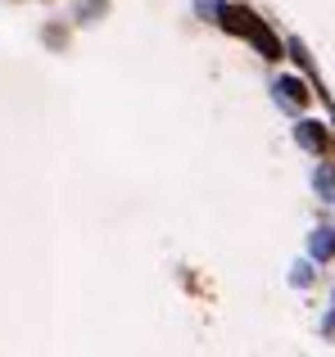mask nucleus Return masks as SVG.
<instances>
[{
	"instance_id": "1",
	"label": "nucleus",
	"mask_w": 335,
	"mask_h": 357,
	"mask_svg": "<svg viewBox=\"0 0 335 357\" xmlns=\"http://www.w3.org/2000/svg\"><path fill=\"white\" fill-rule=\"evenodd\" d=\"M218 23L227 27V32H236V36H245V41H254L263 59H281V41H276V36L263 27V18H258L254 9H245V5H222Z\"/></svg>"
},
{
	"instance_id": "2",
	"label": "nucleus",
	"mask_w": 335,
	"mask_h": 357,
	"mask_svg": "<svg viewBox=\"0 0 335 357\" xmlns=\"http://www.w3.org/2000/svg\"><path fill=\"white\" fill-rule=\"evenodd\" d=\"M295 136H299V145L313 149V154H335V140L327 136V127H322V122H299V131H295Z\"/></svg>"
},
{
	"instance_id": "3",
	"label": "nucleus",
	"mask_w": 335,
	"mask_h": 357,
	"mask_svg": "<svg viewBox=\"0 0 335 357\" xmlns=\"http://www.w3.org/2000/svg\"><path fill=\"white\" fill-rule=\"evenodd\" d=\"M276 96H281V105H308V86L299 77H281L276 82Z\"/></svg>"
},
{
	"instance_id": "4",
	"label": "nucleus",
	"mask_w": 335,
	"mask_h": 357,
	"mask_svg": "<svg viewBox=\"0 0 335 357\" xmlns=\"http://www.w3.org/2000/svg\"><path fill=\"white\" fill-rule=\"evenodd\" d=\"M335 253V236L331 231H318V236H313V258H331Z\"/></svg>"
}]
</instances>
